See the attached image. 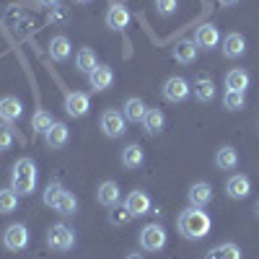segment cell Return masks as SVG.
<instances>
[{"instance_id":"cell-1","label":"cell","mask_w":259,"mask_h":259,"mask_svg":"<svg viewBox=\"0 0 259 259\" xmlns=\"http://www.w3.org/2000/svg\"><path fill=\"white\" fill-rule=\"evenodd\" d=\"M177 228H179V233L184 236V239H189V241H200V239H205V236L210 233L212 221H210V215H207V212H202V207H192V205H189L187 210L179 212Z\"/></svg>"},{"instance_id":"cell-2","label":"cell","mask_w":259,"mask_h":259,"mask_svg":"<svg viewBox=\"0 0 259 259\" xmlns=\"http://www.w3.org/2000/svg\"><path fill=\"white\" fill-rule=\"evenodd\" d=\"M36 163L31 158H18L13 163V171H11V189L18 194V197H26V194H31L36 189Z\"/></svg>"},{"instance_id":"cell-3","label":"cell","mask_w":259,"mask_h":259,"mask_svg":"<svg viewBox=\"0 0 259 259\" xmlns=\"http://www.w3.org/2000/svg\"><path fill=\"white\" fill-rule=\"evenodd\" d=\"M47 246L55 251H70L75 246V231L65 223H55L47 231Z\"/></svg>"},{"instance_id":"cell-4","label":"cell","mask_w":259,"mask_h":259,"mask_svg":"<svg viewBox=\"0 0 259 259\" xmlns=\"http://www.w3.org/2000/svg\"><path fill=\"white\" fill-rule=\"evenodd\" d=\"M140 246H143V251H161L163 246H166V228L161 226V223H148V226H143V231H140Z\"/></svg>"},{"instance_id":"cell-5","label":"cell","mask_w":259,"mask_h":259,"mask_svg":"<svg viewBox=\"0 0 259 259\" xmlns=\"http://www.w3.org/2000/svg\"><path fill=\"white\" fill-rule=\"evenodd\" d=\"M189 94H192V85H189V80L182 78V75H171V78H166L163 89H161V96H163L166 101H171V104H182Z\"/></svg>"},{"instance_id":"cell-6","label":"cell","mask_w":259,"mask_h":259,"mask_svg":"<svg viewBox=\"0 0 259 259\" xmlns=\"http://www.w3.org/2000/svg\"><path fill=\"white\" fill-rule=\"evenodd\" d=\"M99 127H101V133L106 138H122L127 133V119L117 109H106L101 114V119H99Z\"/></svg>"},{"instance_id":"cell-7","label":"cell","mask_w":259,"mask_h":259,"mask_svg":"<svg viewBox=\"0 0 259 259\" xmlns=\"http://www.w3.org/2000/svg\"><path fill=\"white\" fill-rule=\"evenodd\" d=\"M3 246L8 251H24L29 246V228L24 223H11L3 231Z\"/></svg>"},{"instance_id":"cell-8","label":"cell","mask_w":259,"mask_h":259,"mask_svg":"<svg viewBox=\"0 0 259 259\" xmlns=\"http://www.w3.org/2000/svg\"><path fill=\"white\" fill-rule=\"evenodd\" d=\"M122 205L127 207V212L133 215V218H140V215H148V212H150V197H148L143 189L130 192L127 197L122 200Z\"/></svg>"},{"instance_id":"cell-9","label":"cell","mask_w":259,"mask_h":259,"mask_svg":"<svg viewBox=\"0 0 259 259\" xmlns=\"http://www.w3.org/2000/svg\"><path fill=\"white\" fill-rule=\"evenodd\" d=\"M91 109V99L89 94H80V91H73V94H65V112L70 117H85Z\"/></svg>"},{"instance_id":"cell-10","label":"cell","mask_w":259,"mask_h":259,"mask_svg":"<svg viewBox=\"0 0 259 259\" xmlns=\"http://www.w3.org/2000/svg\"><path fill=\"white\" fill-rule=\"evenodd\" d=\"M112 83H114V70L109 68V65H99V68H94V70L89 73V85H91L94 94L106 91Z\"/></svg>"},{"instance_id":"cell-11","label":"cell","mask_w":259,"mask_h":259,"mask_svg":"<svg viewBox=\"0 0 259 259\" xmlns=\"http://www.w3.org/2000/svg\"><path fill=\"white\" fill-rule=\"evenodd\" d=\"M96 200H99V205H104V207H117V205H122V192H119V184L117 182H101L99 184V189H96Z\"/></svg>"},{"instance_id":"cell-12","label":"cell","mask_w":259,"mask_h":259,"mask_svg":"<svg viewBox=\"0 0 259 259\" xmlns=\"http://www.w3.org/2000/svg\"><path fill=\"white\" fill-rule=\"evenodd\" d=\"M192 94L200 104H210L215 99V94H218V89H215V80L210 75H197L192 83Z\"/></svg>"},{"instance_id":"cell-13","label":"cell","mask_w":259,"mask_h":259,"mask_svg":"<svg viewBox=\"0 0 259 259\" xmlns=\"http://www.w3.org/2000/svg\"><path fill=\"white\" fill-rule=\"evenodd\" d=\"M249 192H251V182H249L246 174H233V177H228V182H226V194H228L231 200H246Z\"/></svg>"},{"instance_id":"cell-14","label":"cell","mask_w":259,"mask_h":259,"mask_svg":"<svg viewBox=\"0 0 259 259\" xmlns=\"http://www.w3.org/2000/svg\"><path fill=\"white\" fill-rule=\"evenodd\" d=\"M21 114H24V104H21V99H16V96H0V119H3L6 124L18 122Z\"/></svg>"},{"instance_id":"cell-15","label":"cell","mask_w":259,"mask_h":259,"mask_svg":"<svg viewBox=\"0 0 259 259\" xmlns=\"http://www.w3.org/2000/svg\"><path fill=\"white\" fill-rule=\"evenodd\" d=\"M218 39H221V31L215 24H202L197 31H194V45L200 50H212L218 47Z\"/></svg>"},{"instance_id":"cell-16","label":"cell","mask_w":259,"mask_h":259,"mask_svg":"<svg viewBox=\"0 0 259 259\" xmlns=\"http://www.w3.org/2000/svg\"><path fill=\"white\" fill-rule=\"evenodd\" d=\"M68 138H70V130H68V124H65V122H52V127L45 133V143L52 150L65 148V145H68Z\"/></svg>"},{"instance_id":"cell-17","label":"cell","mask_w":259,"mask_h":259,"mask_svg":"<svg viewBox=\"0 0 259 259\" xmlns=\"http://www.w3.org/2000/svg\"><path fill=\"white\" fill-rule=\"evenodd\" d=\"M187 197H189L192 207H205V205L212 202V187L207 182H194L187 192Z\"/></svg>"},{"instance_id":"cell-18","label":"cell","mask_w":259,"mask_h":259,"mask_svg":"<svg viewBox=\"0 0 259 259\" xmlns=\"http://www.w3.org/2000/svg\"><path fill=\"white\" fill-rule=\"evenodd\" d=\"M106 26L114 31H124L130 26V11L122 3H112L109 11H106Z\"/></svg>"},{"instance_id":"cell-19","label":"cell","mask_w":259,"mask_h":259,"mask_svg":"<svg viewBox=\"0 0 259 259\" xmlns=\"http://www.w3.org/2000/svg\"><path fill=\"white\" fill-rule=\"evenodd\" d=\"M244 52H246V39H244V34L231 31V34L223 39V57H228V60H239Z\"/></svg>"},{"instance_id":"cell-20","label":"cell","mask_w":259,"mask_h":259,"mask_svg":"<svg viewBox=\"0 0 259 259\" xmlns=\"http://www.w3.org/2000/svg\"><path fill=\"white\" fill-rule=\"evenodd\" d=\"M249 83H251V78H249V73H246L244 68H233V70H228V73H226V91H239V94H246Z\"/></svg>"},{"instance_id":"cell-21","label":"cell","mask_w":259,"mask_h":259,"mask_svg":"<svg viewBox=\"0 0 259 259\" xmlns=\"http://www.w3.org/2000/svg\"><path fill=\"white\" fill-rule=\"evenodd\" d=\"M145 112H148V106H145V101L140 96H130L124 101V106H122V114H124L127 122H143Z\"/></svg>"},{"instance_id":"cell-22","label":"cell","mask_w":259,"mask_h":259,"mask_svg":"<svg viewBox=\"0 0 259 259\" xmlns=\"http://www.w3.org/2000/svg\"><path fill=\"white\" fill-rule=\"evenodd\" d=\"M47 52H50V57H52L55 62H65V60L70 57V39L62 36V34L52 36L50 45H47Z\"/></svg>"},{"instance_id":"cell-23","label":"cell","mask_w":259,"mask_h":259,"mask_svg":"<svg viewBox=\"0 0 259 259\" xmlns=\"http://www.w3.org/2000/svg\"><path fill=\"white\" fill-rule=\"evenodd\" d=\"M215 166H218L221 171H233L236 166H239V150H236L233 145L218 148V153H215Z\"/></svg>"},{"instance_id":"cell-24","label":"cell","mask_w":259,"mask_h":259,"mask_svg":"<svg viewBox=\"0 0 259 259\" xmlns=\"http://www.w3.org/2000/svg\"><path fill=\"white\" fill-rule=\"evenodd\" d=\"M171 55H174V60L182 62V65H192L197 60V45L189 39H182V41H177V47L171 50Z\"/></svg>"},{"instance_id":"cell-25","label":"cell","mask_w":259,"mask_h":259,"mask_svg":"<svg viewBox=\"0 0 259 259\" xmlns=\"http://www.w3.org/2000/svg\"><path fill=\"white\" fill-rule=\"evenodd\" d=\"M94 68H99V57H96V52H94L91 47H80L78 55H75V70L89 75Z\"/></svg>"},{"instance_id":"cell-26","label":"cell","mask_w":259,"mask_h":259,"mask_svg":"<svg viewBox=\"0 0 259 259\" xmlns=\"http://www.w3.org/2000/svg\"><path fill=\"white\" fill-rule=\"evenodd\" d=\"M140 124H143V130H145L148 135H158L161 130L166 127V114L161 109H148L145 112V119Z\"/></svg>"},{"instance_id":"cell-27","label":"cell","mask_w":259,"mask_h":259,"mask_svg":"<svg viewBox=\"0 0 259 259\" xmlns=\"http://www.w3.org/2000/svg\"><path fill=\"white\" fill-rule=\"evenodd\" d=\"M143 161H145V150H143L138 143L127 145V148L122 150V166H124V168H138V166H143Z\"/></svg>"},{"instance_id":"cell-28","label":"cell","mask_w":259,"mask_h":259,"mask_svg":"<svg viewBox=\"0 0 259 259\" xmlns=\"http://www.w3.org/2000/svg\"><path fill=\"white\" fill-rule=\"evenodd\" d=\"M205 259H241V249L236 244H231V241H226L221 246H212Z\"/></svg>"},{"instance_id":"cell-29","label":"cell","mask_w":259,"mask_h":259,"mask_svg":"<svg viewBox=\"0 0 259 259\" xmlns=\"http://www.w3.org/2000/svg\"><path fill=\"white\" fill-rule=\"evenodd\" d=\"M55 210H57L60 215H75V210H78V197H75L73 192L62 189V194H60V200H57Z\"/></svg>"},{"instance_id":"cell-30","label":"cell","mask_w":259,"mask_h":259,"mask_svg":"<svg viewBox=\"0 0 259 259\" xmlns=\"http://www.w3.org/2000/svg\"><path fill=\"white\" fill-rule=\"evenodd\" d=\"M52 122H55V119H52V114H50V112L36 109V112H34V117H31V130H34L36 135H45L47 130L52 127Z\"/></svg>"},{"instance_id":"cell-31","label":"cell","mask_w":259,"mask_h":259,"mask_svg":"<svg viewBox=\"0 0 259 259\" xmlns=\"http://www.w3.org/2000/svg\"><path fill=\"white\" fill-rule=\"evenodd\" d=\"M223 106L228 112H241L244 106H246V96L239 94V91H226L223 94Z\"/></svg>"},{"instance_id":"cell-32","label":"cell","mask_w":259,"mask_h":259,"mask_svg":"<svg viewBox=\"0 0 259 259\" xmlns=\"http://www.w3.org/2000/svg\"><path fill=\"white\" fill-rule=\"evenodd\" d=\"M18 207V194L8 187V189H0V212L3 215H8V212H13Z\"/></svg>"},{"instance_id":"cell-33","label":"cell","mask_w":259,"mask_h":259,"mask_svg":"<svg viewBox=\"0 0 259 259\" xmlns=\"http://www.w3.org/2000/svg\"><path fill=\"white\" fill-rule=\"evenodd\" d=\"M130 221H133V215L127 212V207H124V205L112 207V212H109V223H112L114 228H122V226H127Z\"/></svg>"},{"instance_id":"cell-34","label":"cell","mask_w":259,"mask_h":259,"mask_svg":"<svg viewBox=\"0 0 259 259\" xmlns=\"http://www.w3.org/2000/svg\"><path fill=\"white\" fill-rule=\"evenodd\" d=\"M62 189H65V187H62L60 182H50V184L45 187V205H47V207H55V205H57Z\"/></svg>"},{"instance_id":"cell-35","label":"cell","mask_w":259,"mask_h":259,"mask_svg":"<svg viewBox=\"0 0 259 259\" xmlns=\"http://www.w3.org/2000/svg\"><path fill=\"white\" fill-rule=\"evenodd\" d=\"M153 6H156V13L161 16H174L179 8V0H153Z\"/></svg>"},{"instance_id":"cell-36","label":"cell","mask_w":259,"mask_h":259,"mask_svg":"<svg viewBox=\"0 0 259 259\" xmlns=\"http://www.w3.org/2000/svg\"><path fill=\"white\" fill-rule=\"evenodd\" d=\"M13 145V130L11 124H0V150H8Z\"/></svg>"},{"instance_id":"cell-37","label":"cell","mask_w":259,"mask_h":259,"mask_svg":"<svg viewBox=\"0 0 259 259\" xmlns=\"http://www.w3.org/2000/svg\"><path fill=\"white\" fill-rule=\"evenodd\" d=\"M65 18H68V11H65L62 6L52 8V13H50V24H62Z\"/></svg>"},{"instance_id":"cell-38","label":"cell","mask_w":259,"mask_h":259,"mask_svg":"<svg viewBox=\"0 0 259 259\" xmlns=\"http://www.w3.org/2000/svg\"><path fill=\"white\" fill-rule=\"evenodd\" d=\"M39 6H45V8H57L60 6V0H36Z\"/></svg>"},{"instance_id":"cell-39","label":"cell","mask_w":259,"mask_h":259,"mask_svg":"<svg viewBox=\"0 0 259 259\" xmlns=\"http://www.w3.org/2000/svg\"><path fill=\"white\" fill-rule=\"evenodd\" d=\"M124 259H145V256H143V254H140V251H130V254H127V256H124Z\"/></svg>"},{"instance_id":"cell-40","label":"cell","mask_w":259,"mask_h":259,"mask_svg":"<svg viewBox=\"0 0 259 259\" xmlns=\"http://www.w3.org/2000/svg\"><path fill=\"white\" fill-rule=\"evenodd\" d=\"M218 3H221V6H236L239 0H218Z\"/></svg>"},{"instance_id":"cell-41","label":"cell","mask_w":259,"mask_h":259,"mask_svg":"<svg viewBox=\"0 0 259 259\" xmlns=\"http://www.w3.org/2000/svg\"><path fill=\"white\" fill-rule=\"evenodd\" d=\"M75 3H80V6H85V3H91V0H75Z\"/></svg>"},{"instance_id":"cell-42","label":"cell","mask_w":259,"mask_h":259,"mask_svg":"<svg viewBox=\"0 0 259 259\" xmlns=\"http://www.w3.org/2000/svg\"><path fill=\"white\" fill-rule=\"evenodd\" d=\"M254 210H256V215H259V200H256V205H254Z\"/></svg>"}]
</instances>
